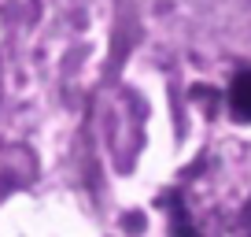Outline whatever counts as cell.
<instances>
[{
  "label": "cell",
  "mask_w": 251,
  "mask_h": 237,
  "mask_svg": "<svg viewBox=\"0 0 251 237\" xmlns=\"http://www.w3.org/2000/svg\"><path fill=\"white\" fill-rule=\"evenodd\" d=\"M229 111L236 122H251V71H240L229 82Z\"/></svg>",
  "instance_id": "6da1fadb"
}]
</instances>
